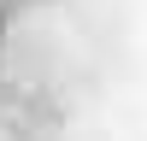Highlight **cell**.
Returning <instances> with one entry per match:
<instances>
[{"label":"cell","instance_id":"3","mask_svg":"<svg viewBox=\"0 0 147 141\" xmlns=\"http://www.w3.org/2000/svg\"><path fill=\"white\" fill-rule=\"evenodd\" d=\"M0 141H18V135H12V129H6V124H0Z\"/></svg>","mask_w":147,"mask_h":141},{"label":"cell","instance_id":"1","mask_svg":"<svg viewBox=\"0 0 147 141\" xmlns=\"http://www.w3.org/2000/svg\"><path fill=\"white\" fill-rule=\"evenodd\" d=\"M82 59H88V35L71 18L59 0H35V6H18L0 30V65H6L12 88H59L65 77H77Z\"/></svg>","mask_w":147,"mask_h":141},{"label":"cell","instance_id":"4","mask_svg":"<svg viewBox=\"0 0 147 141\" xmlns=\"http://www.w3.org/2000/svg\"><path fill=\"white\" fill-rule=\"evenodd\" d=\"M0 12H6V0H0Z\"/></svg>","mask_w":147,"mask_h":141},{"label":"cell","instance_id":"2","mask_svg":"<svg viewBox=\"0 0 147 141\" xmlns=\"http://www.w3.org/2000/svg\"><path fill=\"white\" fill-rule=\"evenodd\" d=\"M18 112V88H12V77H6V65H0V124Z\"/></svg>","mask_w":147,"mask_h":141}]
</instances>
